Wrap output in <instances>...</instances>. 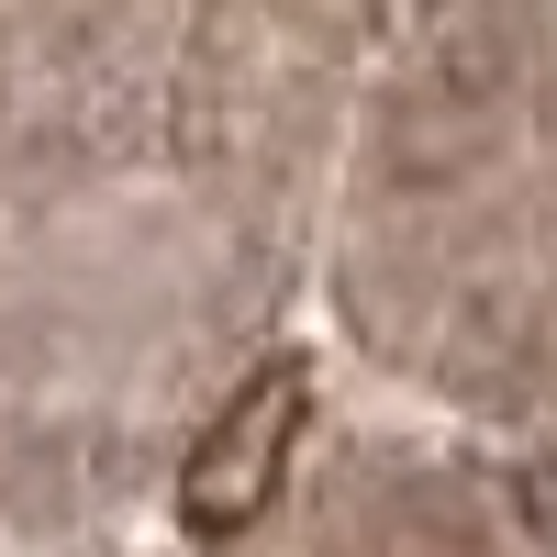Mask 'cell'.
I'll list each match as a JSON object with an SVG mask.
<instances>
[{"mask_svg":"<svg viewBox=\"0 0 557 557\" xmlns=\"http://www.w3.org/2000/svg\"><path fill=\"white\" fill-rule=\"evenodd\" d=\"M301 401H312V380L278 357V368H257V380L212 412V435L190 446V469H178L190 535H235V524L268 513V491H278V469H290V446H301Z\"/></svg>","mask_w":557,"mask_h":557,"instance_id":"6da1fadb","label":"cell"}]
</instances>
